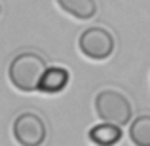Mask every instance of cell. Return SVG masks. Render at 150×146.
Here are the masks:
<instances>
[{"mask_svg":"<svg viewBox=\"0 0 150 146\" xmlns=\"http://www.w3.org/2000/svg\"><path fill=\"white\" fill-rule=\"evenodd\" d=\"M46 70H48V66H46V59L42 55L34 53V51H23L11 59L8 76L17 89L34 91V89H40Z\"/></svg>","mask_w":150,"mask_h":146,"instance_id":"1","label":"cell"},{"mask_svg":"<svg viewBox=\"0 0 150 146\" xmlns=\"http://www.w3.org/2000/svg\"><path fill=\"white\" fill-rule=\"evenodd\" d=\"M95 114L103 121L124 125L131 120L133 106L127 95L118 89H103L95 95Z\"/></svg>","mask_w":150,"mask_h":146,"instance_id":"2","label":"cell"},{"mask_svg":"<svg viewBox=\"0 0 150 146\" xmlns=\"http://www.w3.org/2000/svg\"><path fill=\"white\" fill-rule=\"evenodd\" d=\"M78 48L88 59L103 61L108 59L114 51V36L103 27H89L78 38Z\"/></svg>","mask_w":150,"mask_h":146,"instance_id":"3","label":"cell"},{"mask_svg":"<svg viewBox=\"0 0 150 146\" xmlns=\"http://www.w3.org/2000/svg\"><path fill=\"white\" fill-rule=\"evenodd\" d=\"M13 137L21 146H40L48 137V125L36 112H23L13 121Z\"/></svg>","mask_w":150,"mask_h":146,"instance_id":"4","label":"cell"},{"mask_svg":"<svg viewBox=\"0 0 150 146\" xmlns=\"http://www.w3.org/2000/svg\"><path fill=\"white\" fill-rule=\"evenodd\" d=\"M57 6L65 13L72 15L76 19H91L97 13V2L95 0H55Z\"/></svg>","mask_w":150,"mask_h":146,"instance_id":"5","label":"cell"},{"mask_svg":"<svg viewBox=\"0 0 150 146\" xmlns=\"http://www.w3.org/2000/svg\"><path fill=\"white\" fill-rule=\"evenodd\" d=\"M69 84V70L63 68V66H51L46 70L44 78H42L40 89L46 93H57L63 91Z\"/></svg>","mask_w":150,"mask_h":146,"instance_id":"6","label":"cell"},{"mask_svg":"<svg viewBox=\"0 0 150 146\" xmlns=\"http://www.w3.org/2000/svg\"><path fill=\"white\" fill-rule=\"evenodd\" d=\"M129 137L131 142L137 146H150V114H143L133 120L129 127Z\"/></svg>","mask_w":150,"mask_h":146,"instance_id":"7","label":"cell"},{"mask_svg":"<svg viewBox=\"0 0 150 146\" xmlns=\"http://www.w3.org/2000/svg\"><path fill=\"white\" fill-rule=\"evenodd\" d=\"M120 137H122L120 127H116V123H110V121L95 125L89 131V139L97 144H114L120 140Z\"/></svg>","mask_w":150,"mask_h":146,"instance_id":"8","label":"cell"}]
</instances>
